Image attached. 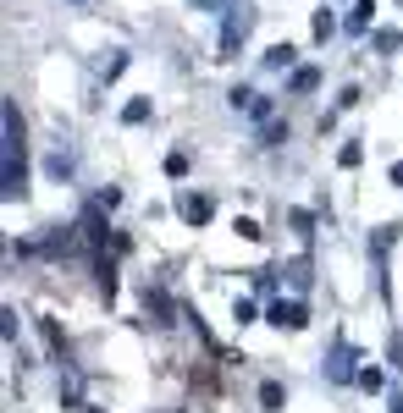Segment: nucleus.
<instances>
[{
  "label": "nucleus",
  "mask_w": 403,
  "mask_h": 413,
  "mask_svg": "<svg viewBox=\"0 0 403 413\" xmlns=\"http://www.w3.org/2000/svg\"><path fill=\"white\" fill-rule=\"evenodd\" d=\"M271 320H276V325H287V330H298V325H304V309H298V303H276Z\"/></svg>",
  "instance_id": "f257e3e1"
},
{
  "label": "nucleus",
  "mask_w": 403,
  "mask_h": 413,
  "mask_svg": "<svg viewBox=\"0 0 403 413\" xmlns=\"http://www.w3.org/2000/svg\"><path fill=\"white\" fill-rule=\"evenodd\" d=\"M183 215L188 221H210V199H183Z\"/></svg>",
  "instance_id": "f03ea898"
},
{
  "label": "nucleus",
  "mask_w": 403,
  "mask_h": 413,
  "mask_svg": "<svg viewBox=\"0 0 403 413\" xmlns=\"http://www.w3.org/2000/svg\"><path fill=\"white\" fill-rule=\"evenodd\" d=\"M260 397H265V408H282V386H276V380H265V386H260Z\"/></svg>",
  "instance_id": "7ed1b4c3"
}]
</instances>
